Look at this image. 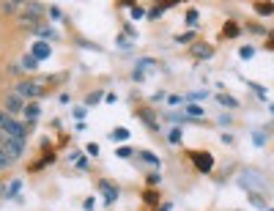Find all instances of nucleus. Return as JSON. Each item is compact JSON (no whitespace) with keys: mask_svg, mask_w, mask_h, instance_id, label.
Instances as JSON below:
<instances>
[{"mask_svg":"<svg viewBox=\"0 0 274 211\" xmlns=\"http://www.w3.org/2000/svg\"><path fill=\"white\" fill-rule=\"evenodd\" d=\"M168 140L176 146V143H181V129H170V134H168Z\"/></svg>","mask_w":274,"mask_h":211,"instance_id":"obj_25","label":"nucleus"},{"mask_svg":"<svg viewBox=\"0 0 274 211\" xmlns=\"http://www.w3.org/2000/svg\"><path fill=\"white\" fill-rule=\"evenodd\" d=\"M110 137L115 140V143H126V140H129V129H115Z\"/></svg>","mask_w":274,"mask_h":211,"instance_id":"obj_16","label":"nucleus"},{"mask_svg":"<svg viewBox=\"0 0 274 211\" xmlns=\"http://www.w3.org/2000/svg\"><path fill=\"white\" fill-rule=\"evenodd\" d=\"M252 91H255V93H258V96H260V99H266V88H263V85H258V83H252Z\"/></svg>","mask_w":274,"mask_h":211,"instance_id":"obj_31","label":"nucleus"},{"mask_svg":"<svg viewBox=\"0 0 274 211\" xmlns=\"http://www.w3.org/2000/svg\"><path fill=\"white\" fill-rule=\"evenodd\" d=\"M250 203H252L255 208H263V197H260V195H252V192H250Z\"/></svg>","mask_w":274,"mask_h":211,"instance_id":"obj_26","label":"nucleus"},{"mask_svg":"<svg viewBox=\"0 0 274 211\" xmlns=\"http://www.w3.org/2000/svg\"><path fill=\"white\" fill-rule=\"evenodd\" d=\"M186 115H189V118H200V115H203V110H200L198 104H186Z\"/></svg>","mask_w":274,"mask_h":211,"instance_id":"obj_23","label":"nucleus"},{"mask_svg":"<svg viewBox=\"0 0 274 211\" xmlns=\"http://www.w3.org/2000/svg\"><path fill=\"white\" fill-rule=\"evenodd\" d=\"M71 162H74V165H77V167H83V170H85V167H88V159H85V156H83V154H71Z\"/></svg>","mask_w":274,"mask_h":211,"instance_id":"obj_22","label":"nucleus"},{"mask_svg":"<svg viewBox=\"0 0 274 211\" xmlns=\"http://www.w3.org/2000/svg\"><path fill=\"white\" fill-rule=\"evenodd\" d=\"M17 192H19V181H14L9 189H6V195H9V197H17Z\"/></svg>","mask_w":274,"mask_h":211,"instance_id":"obj_30","label":"nucleus"},{"mask_svg":"<svg viewBox=\"0 0 274 211\" xmlns=\"http://www.w3.org/2000/svg\"><path fill=\"white\" fill-rule=\"evenodd\" d=\"M11 165H14V162H11L9 156H6V151H3V146H0V173H3V170H9Z\"/></svg>","mask_w":274,"mask_h":211,"instance_id":"obj_21","label":"nucleus"},{"mask_svg":"<svg viewBox=\"0 0 274 211\" xmlns=\"http://www.w3.org/2000/svg\"><path fill=\"white\" fill-rule=\"evenodd\" d=\"M230 121H233V115H219V124H222V126H228Z\"/></svg>","mask_w":274,"mask_h":211,"instance_id":"obj_35","label":"nucleus"},{"mask_svg":"<svg viewBox=\"0 0 274 211\" xmlns=\"http://www.w3.org/2000/svg\"><path fill=\"white\" fill-rule=\"evenodd\" d=\"M99 189L104 192V203L110 206V203H115V197H118V189L112 187L110 181H99Z\"/></svg>","mask_w":274,"mask_h":211,"instance_id":"obj_6","label":"nucleus"},{"mask_svg":"<svg viewBox=\"0 0 274 211\" xmlns=\"http://www.w3.org/2000/svg\"><path fill=\"white\" fill-rule=\"evenodd\" d=\"M96 101H102V93H91V96H88V101H85V104H96Z\"/></svg>","mask_w":274,"mask_h":211,"instance_id":"obj_34","label":"nucleus"},{"mask_svg":"<svg viewBox=\"0 0 274 211\" xmlns=\"http://www.w3.org/2000/svg\"><path fill=\"white\" fill-rule=\"evenodd\" d=\"M269 211H274V208H269Z\"/></svg>","mask_w":274,"mask_h":211,"instance_id":"obj_43","label":"nucleus"},{"mask_svg":"<svg viewBox=\"0 0 274 211\" xmlns=\"http://www.w3.org/2000/svg\"><path fill=\"white\" fill-rule=\"evenodd\" d=\"M0 6H3V11H6V14H17V11H19V6H22V3H17V0H9V3H0Z\"/></svg>","mask_w":274,"mask_h":211,"instance_id":"obj_19","label":"nucleus"},{"mask_svg":"<svg viewBox=\"0 0 274 211\" xmlns=\"http://www.w3.org/2000/svg\"><path fill=\"white\" fill-rule=\"evenodd\" d=\"M140 121H143L148 129H156L159 124H156V118H153V113L151 110H140Z\"/></svg>","mask_w":274,"mask_h":211,"instance_id":"obj_14","label":"nucleus"},{"mask_svg":"<svg viewBox=\"0 0 274 211\" xmlns=\"http://www.w3.org/2000/svg\"><path fill=\"white\" fill-rule=\"evenodd\" d=\"M247 30H250V33H255V36H266V28H263V25H250Z\"/></svg>","mask_w":274,"mask_h":211,"instance_id":"obj_27","label":"nucleus"},{"mask_svg":"<svg viewBox=\"0 0 274 211\" xmlns=\"http://www.w3.org/2000/svg\"><path fill=\"white\" fill-rule=\"evenodd\" d=\"M50 17H52V19H61L63 14H61V9H50Z\"/></svg>","mask_w":274,"mask_h":211,"instance_id":"obj_38","label":"nucleus"},{"mask_svg":"<svg viewBox=\"0 0 274 211\" xmlns=\"http://www.w3.org/2000/svg\"><path fill=\"white\" fill-rule=\"evenodd\" d=\"M25 14L33 19H42L44 17V6L42 3H25Z\"/></svg>","mask_w":274,"mask_h":211,"instance_id":"obj_8","label":"nucleus"},{"mask_svg":"<svg viewBox=\"0 0 274 211\" xmlns=\"http://www.w3.org/2000/svg\"><path fill=\"white\" fill-rule=\"evenodd\" d=\"M22 69H28V72H36V69H38V60L33 58V55H25V60H22Z\"/></svg>","mask_w":274,"mask_h":211,"instance_id":"obj_17","label":"nucleus"},{"mask_svg":"<svg viewBox=\"0 0 274 211\" xmlns=\"http://www.w3.org/2000/svg\"><path fill=\"white\" fill-rule=\"evenodd\" d=\"M25 107H28V104H25V101H22V96H19V93H14V91H11L9 93V96H6V113H25Z\"/></svg>","mask_w":274,"mask_h":211,"instance_id":"obj_4","label":"nucleus"},{"mask_svg":"<svg viewBox=\"0 0 274 211\" xmlns=\"http://www.w3.org/2000/svg\"><path fill=\"white\" fill-rule=\"evenodd\" d=\"M269 50H274V36L269 39Z\"/></svg>","mask_w":274,"mask_h":211,"instance_id":"obj_40","label":"nucleus"},{"mask_svg":"<svg viewBox=\"0 0 274 211\" xmlns=\"http://www.w3.org/2000/svg\"><path fill=\"white\" fill-rule=\"evenodd\" d=\"M239 33H242V28H239L236 22H225V28H222V36L225 39H236Z\"/></svg>","mask_w":274,"mask_h":211,"instance_id":"obj_13","label":"nucleus"},{"mask_svg":"<svg viewBox=\"0 0 274 211\" xmlns=\"http://www.w3.org/2000/svg\"><path fill=\"white\" fill-rule=\"evenodd\" d=\"M140 159H143V162H148L151 167H156V165H159L156 154H151V151H140Z\"/></svg>","mask_w":274,"mask_h":211,"instance_id":"obj_18","label":"nucleus"},{"mask_svg":"<svg viewBox=\"0 0 274 211\" xmlns=\"http://www.w3.org/2000/svg\"><path fill=\"white\" fill-rule=\"evenodd\" d=\"M159 211H170V206H162V208H159Z\"/></svg>","mask_w":274,"mask_h":211,"instance_id":"obj_41","label":"nucleus"},{"mask_svg":"<svg viewBox=\"0 0 274 211\" xmlns=\"http://www.w3.org/2000/svg\"><path fill=\"white\" fill-rule=\"evenodd\" d=\"M99 154V146H96V143H91V146H88V156H96Z\"/></svg>","mask_w":274,"mask_h":211,"instance_id":"obj_36","label":"nucleus"},{"mask_svg":"<svg viewBox=\"0 0 274 211\" xmlns=\"http://www.w3.org/2000/svg\"><path fill=\"white\" fill-rule=\"evenodd\" d=\"M30 55L36 58V60H47V58L52 55V50H50V44H47V42H33Z\"/></svg>","mask_w":274,"mask_h":211,"instance_id":"obj_5","label":"nucleus"},{"mask_svg":"<svg viewBox=\"0 0 274 211\" xmlns=\"http://www.w3.org/2000/svg\"><path fill=\"white\" fill-rule=\"evenodd\" d=\"M255 11L260 17H269L274 14V3H269V0H260V3H255Z\"/></svg>","mask_w":274,"mask_h":211,"instance_id":"obj_10","label":"nucleus"},{"mask_svg":"<svg viewBox=\"0 0 274 211\" xmlns=\"http://www.w3.org/2000/svg\"><path fill=\"white\" fill-rule=\"evenodd\" d=\"M14 93H19L22 99H36L38 93H42V85L33 83V80H22V83L14 85Z\"/></svg>","mask_w":274,"mask_h":211,"instance_id":"obj_1","label":"nucleus"},{"mask_svg":"<svg viewBox=\"0 0 274 211\" xmlns=\"http://www.w3.org/2000/svg\"><path fill=\"white\" fill-rule=\"evenodd\" d=\"M252 137H255V146H263V143H266V134L263 132H255Z\"/></svg>","mask_w":274,"mask_h":211,"instance_id":"obj_33","label":"nucleus"},{"mask_svg":"<svg viewBox=\"0 0 274 211\" xmlns=\"http://www.w3.org/2000/svg\"><path fill=\"white\" fill-rule=\"evenodd\" d=\"M252 55H255V47H252V44H247V47L239 50V58H242V60H250Z\"/></svg>","mask_w":274,"mask_h":211,"instance_id":"obj_20","label":"nucleus"},{"mask_svg":"<svg viewBox=\"0 0 274 211\" xmlns=\"http://www.w3.org/2000/svg\"><path fill=\"white\" fill-rule=\"evenodd\" d=\"M217 99H219V104L230 107V110H236V107H239V101L233 99V96H228V93H217Z\"/></svg>","mask_w":274,"mask_h":211,"instance_id":"obj_15","label":"nucleus"},{"mask_svg":"<svg viewBox=\"0 0 274 211\" xmlns=\"http://www.w3.org/2000/svg\"><path fill=\"white\" fill-rule=\"evenodd\" d=\"M192 162H195V167L200 170V173H209V170L214 167V156L209 151H192Z\"/></svg>","mask_w":274,"mask_h":211,"instance_id":"obj_3","label":"nucleus"},{"mask_svg":"<svg viewBox=\"0 0 274 211\" xmlns=\"http://www.w3.org/2000/svg\"><path fill=\"white\" fill-rule=\"evenodd\" d=\"M271 115H274V104H271Z\"/></svg>","mask_w":274,"mask_h":211,"instance_id":"obj_42","label":"nucleus"},{"mask_svg":"<svg viewBox=\"0 0 274 211\" xmlns=\"http://www.w3.org/2000/svg\"><path fill=\"white\" fill-rule=\"evenodd\" d=\"M93 206H96V200H93V197H88V200H85V208L93 211Z\"/></svg>","mask_w":274,"mask_h":211,"instance_id":"obj_39","label":"nucleus"},{"mask_svg":"<svg viewBox=\"0 0 274 211\" xmlns=\"http://www.w3.org/2000/svg\"><path fill=\"white\" fill-rule=\"evenodd\" d=\"M38 115H42V110H38V104H28L25 107V118H28V124H36Z\"/></svg>","mask_w":274,"mask_h":211,"instance_id":"obj_12","label":"nucleus"},{"mask_svg":"<svg viewBox=\"0 0 274 211\" xmlns=\"http://www.w3.org/2000/svg\"><path fill=\"white\" fill-rule=\"evenodd\" d=\"M36 33H38L42 39H55V30H52V28H44V25H42V28H38Z\"/></svg>","mask_w":274,"mask_h":211,"instance_id":"obj_24","label":"nucleus"},{"mask_svg":"<svg viewBox=\"0 0 274 211\" xmlns=\"http://www.w3.org/2000/svg\"><path fill=\"white\" fill-rule=\"evenodd\" d=\"M11 118H14V115H9L6 110H0V129H6V124H9Z\"/></svg>","mask_w":274,"mask_h":211,"instance_id":"obj_29","label":"nucleus"},{"mask_svg":"<svg viewBox=\"0 0 274 211\" xmlns=\"http://www.w3.org/2000/svg\"><path fill=\"white\" fill-rule=\"evenodd\" d=\"M121 156H132V148H118V159Z\"/></svg>","mask_w":274,"mask_h":211,"instance_id":"obj_37","label":"nucleus"},{"mask_svg":"<svg viewBox=\"0 0 274 211\" xmlns=\"http://www.w3.org/2000/svg\"><path fill=\"white\" fill-rule=\"evenodd\" d=\"M132 17H135V19H143V17H145V9H140V6H135V9H132Z\"/></svg>","mask_w":274,"mask_h":211,"instance_id":"obj_32","label":"nucleus"},{"mask_svg":"<svg viewBox=\"0 0 274 211\" xmlns=\"http://www.w3.org/2000/svg\"><path fill=\"white\" fill-rule=\"evenodd\" d=\"M3 151H6V156H9L11 162H17L19 156L25 154V140H14V137H6V140H3Z\"/></svg>","mask_w":274,"mask_h":211,"instance_id":"obj_2","label":"nucleus"},{"mask_svg":"<svg viewBox=\"0 0 274 211\" xmlns=\"http://www.w3.org/2000/svg\"><path fill=\"white\" fill-rule=\"evenodd\" d=\"M192 55H195L198 60H206V58L214 55V47L211 44H195L192 47Z\"/></svg>","mask_w":274,"mask_h":211,"instance_id":"obj_7","label":"nucleus"},{"mask_svg":"<svg viewBox=\"0 0 274 211\" xmlns=\"http://www.w3.org/2000/svg\"><path fill=\"white\" fill-rule=\"evenodd\" d=\"M203 96H209V93H206V91H195V93H189V96H186V101L192 104V101H198V99H203Z\"/></svg>","mask_w":274,"mask_h":211,"instance_id":"obj_28","label":"nucleus"},{"mask_svg":"<svg viewBox=\"0 0 274 211\" xmlns=\"http://www.w3.org/2000/svg\"><path fill=\"white\" fill-rule=\"evenodd\" d=\"M260 187V173H242V187Z\"/></svg>","mask_w":274,"mask_h":211,"instance_id":"obj_11","label":"nucleus"},{"mask_svg":"<svg viewBox=\"0 0 274 211\" xmlns=\"http://www.w3.org/2000/svg\"><path fill=\"white\" fill-rule=\"evenodd\" d=\"M19 28H25V30H38L42 25H38V19H33V17H28V14H22V17H19Z\"/></svg>","mask_w":274,"mask_h":211,"instance_id":"obj_9","label":"nucleus"}]
</instances>
